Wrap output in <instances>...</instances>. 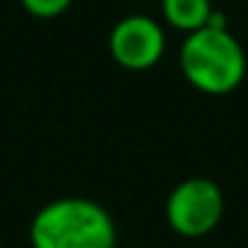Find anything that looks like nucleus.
I'll return each instance as SVG.
<instances>
[{
  "mask_svg": "<svg viewBox=\"0 0 248 248\" xmlns=\"http://www.w3.org/2000/svg\"><path fill=\"white\" fill-rule=\"evenodd\" d=\"M32 248H116L111 214L90 198H58L34 214Z\"/></svg>",
  "mask_w": 248,
  "mask_h": 248,
  "instance_id": "obj_1",
  "label": "nucleus"
},
{
  "mask_svg": "<svg viewBox=\"0 0 248 248\" xmlns=\"http://www.w3.org/2000/svg\"><path fill=\"white\" fill-rule=\"evenodd\" d=\"M180 69L196 90L227 95L246 79V50L230 29L203 27L190 32L180 48Z\"/></svg>",
  "mask_w": 248,
  "mask_h": 248,
  "instance_id": "obj_2",
  "label": "nucleus"
},
{
  "mask_svg": "<svg viewBox=\"0 0 248 248\" xmlns=\"http://www.w3.org/2000/svg\"><path fill=\"white\" fill-rule=\"evenodd\" d=\"M224 214V196L214 180L190 177L169 193L167 222L182 238H203L219 224Z\"/></svg>",
  "mask_w": 248,
  "mask_h": 248,
  "instance_id": "obj_3",
  "label": "nucleus"
},
{
  "mask_svg": "<svg viewBox=\"0 0 248 248\" xmlns=\"http://www.w3.org/2000/svg\"><path fill=\"white\" fill-rule=\"evenodd\" d=\"M108 48L119 66L129 72H145L161 61L167 50V34H164V27L151 16H124L111 29Z\"/></svg>",
  "mask_w": 248,
  "mask_h": 248,
  "instance_id": "obj_4",
  "label": "nucleus"
},
{
  "mask_svg": "<svg viewBox=\"0 0 248 248\" xmlns=\"http://www.w3.org/2000/svg\"><path fill=\"white\" fill-rule=\"evenodd\" d=\"M161 14L167 24L190 34L209 24L214 5L211 0H161Z\"/></svg>",
  "mask_w": 248,
  "mask_h": 248,
  "instance_id": "obj_5",
  "label": "nucleus"
},
{
  "mask_svg": "<svg viewBox=\"0 0 248 248\" xmlns=\"http://www.w3.org/2000/svg\"><path fill=\"white\" fill-rule=\"evenodd\" d=\"M21 5L37 19H56L72 5V0H21Z\"/></svg>",
  "mask_w": 248,
  "mask_h": 248,
  "instance_id": "obj_6",
  "label": "nucleus"
},
{
  "mask_svg": "<svg viewBox=\"0 0 248 248\" xmlns=\"http://www.w3.org/2000/svg\"><path fill=\"white\" fill-rule=\"evenodd\" d=\"M0 248H3V243H0Z\"/></svg>",
  "mask_w": 248,
  "mask_h": 248,
  "instance_id": "obj_7",
  "label": "nucleus"
}]
</instances>
